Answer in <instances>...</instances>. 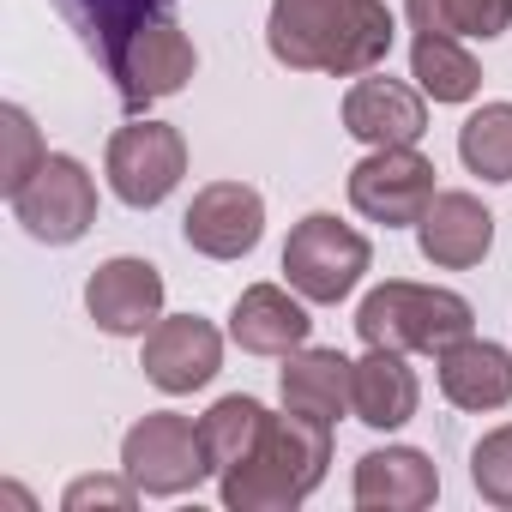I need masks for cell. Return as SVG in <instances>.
<instances>
[{"mask_svg":"<svg viewBox=\"0 0 512 512\" xmlns=\"http://www.w3.org/2000/svg\"><path fill=\"white\" fill-rule=\"evenodd\" d=\"M278 392H284V410L332 428L344 410H356V362L338 350H290Z\"/></svg>","mask_w":512,"mask_h":512,"instance_id":"2e32d148","label":"cell"},{"mask_svg":"<svg viewBox=\"0 0 512 512\" xmlns=\"http://www.w3.org/2000/svg\"><path fill=\"white\" fill-rule=\"evenodd\" d=\"M133 494H139V482H133V476H127V482L79 476V482L67 488V500H61V506H67V512H85V506H115V512H121V506H133Z\"/></svg>","mask_w":512,"mask_h":512,"instance_id":"4316f807","label":"cell"},{"mask_svg":"<svg viewBox=\"0 0 512 512\" xmlns=\"http://www.w3.org/2000/svg\"><path fill=\"white\" fill-rule=\"evenodd\" d=\"M422 127L428 109L404 79H356L344 97V133H356L362 145H416Z\"/></svg>","mask_w":512,"mask_h":512,"instance_id":"5bb4252c","label":"cell"},{"mask_svg":"<svg viewBox=\"0 0 512 512\" xmlns=\"http://www.w3.org/2000/svg\"><path fill=\"white\" fill-rule=\"evenodd\" d=\"M410 73H416V85H422L434 103H464V97H476V85H482L470 49H458L452 37H434V31H416V43H410Z\"/></svg>","mask_w":512,"mask_h":512,"instance_id":"7402d4cb","label":"cell"},{"mask_svg":"<svg viewBox=\"0 0 512 512\" xmlns=\"http://www.w3.org/2000/svg\"><path fill=\"white\" fill-rule=\"evenodd\" d=\"M85 308L109 338H145L163 314V278L151 260H109L91 272Z\"/></svg>","mask_w":512,"mask_h":512,"instance_id":"7c38bea8","label":"cell"},{"mask_svg":"<svg viewBox=\"0 0 512 512\" xmlns=\"http://www.w3.org/2000/svg\"><path fill=\"white\" fill-rule=\"evenodd\" d=\"M0 121H7V127H0V133H7V157H0V187H7V199L37 175V163L49 157L43 151V139H37V127H31V115L13 103V109H0Z\"/></svg>","mask_w":512,"mask_h":512,"instance_id":"484cf974","label":"cell"},{"mask_svg":"<svg viewBox=\"0 0 512 512\" xmlns=\"http://www.w3.org/2000/svg\"><path fill=\"white\" fill-rule=\"evenodd\" d=\"M260 229H266V199L253 193L247 181H211L193 193L187 217H181V235L193 253L205 260H241V253L260 247Z\"/></svg>","mask_w":512,"mask_h":512,"instance_id":"30bf717a","label":"cell"},{"mask_svg":"<svg viewBox=\"0 0 512 512\" xmlns=\"http://www.w3.org/2000/svg\"><path fill=\"white\" fill-rule=\"evenodd\" d=\"M121 470L139 482V494H187V488H199L205 482V440H199V428L187 422V416H175V410H151L145 422H133L127 428V440H121Z\"/></svg>","mask_w":512,"mask_h":512,"instance_id":"5b68a950","label":"cell"},{"mask_svg":"<svg viewBox=\"0 0 512 512\" xmlns=\"http://www.w3.org/2000/svg\"><path fill=\"white\" fill-rule=\"evenodd\" d=\"M13 217L25 223L31 241L67 247L97 223V181L85 175L79 157H43L37 175L13 193Z\"/></svg>","mask_w":512,"mask_h":512,"instance_id":"8992f818","label":"cell"},{"mask_svg":"<svg viewBox=\"0 0 512 512\" xmlns=\"http://www.w3.org/2000/svg\"><path fill=\"white\" fill-rule=\"evenodd\" d=\"M217 362H223V338L199 314H175V320H157L145 332V380L169 398L199 392L217 374Z\"/></svg>","mask_w":512,"mask_h":512,"instance_id":"8fae6325","label":"cell"},{"mask_svg":"<svg viewBox=\"0 0 512 512\" xmlns=\"http://www.w3.org/2000/svg\"><path fill=\"white\" fill-rule=\"evenodd\" d=\"M440 494V470L416 446H386L356 458V506L368 512H422Z\"/></svg>","mask_w":512,"mask_h":512,"instance_id":"9a60e30c","label":"cell"},{"mask_svg":"<svg viewBox=\"0 0 512 512\" xmlns=\"http://www.w3.org/2000/svg\"><path fill=\"white\" fill-rule=\"evenodd\" d=\"M181 175H187V145H181L175 127L133 121V127H121L109 139V187H115V199L151 211V205H163L175 193Z\"/></svg>","mask_w":512,"mask_h":512,"instance_id":"9c48e42d","label":"cell"},{"mask_svg":"<svg viewBox=\"0 0 512 512\" xmlns=\"http://www.w3.org/2000/svg\"><path fill=\"white\" fill-rule=\"evenodd\" d=\"M470 482L488 506H512V422L482 434L476 452H470Z\"/></svg>","mask_w":512,"mask_h":512,"instance_id":"d4e9b609","label":"cell"},{"mask_svg":"<svg viewBox=\"0 0 512 512\" xmlns=\"http://www.w3.org/2000/svg\"><path fill=\"white\" fill-rule=\"evenodd\" d=\"M193 67H199V55H193L187 31H181L175 19H157V25H145V31H133V37H127V49L115 55L109 79H115L121 109H127V115H139V109H151V103L175 97V91L193 79Z\"/></svg>","mask_w":512,"mask_h":512,"instance_id":"ba28073f","label":"cell"},{"mask_svg":"<svg viewBox=\"0 0 512 512\" xmlns=\"http://www.w3.org/2000/svg\"><path fill=\"white\" fill-rule=\"evenodd\" d=\"M440 392L458 410H500L512 404V356L488 338H458L440 350Z\"/></svg>","mask_w":512,"mask_h":512,"instance_id":"ac0fdd59","label":"cell"},{"mask_svg":"<svg viewBox=\"0 0 512 512\" xmlns=\"http://www.w3.org/2000/svg\"><path fill=\"white\" fill-rule=\"evenodd\" d=\"M458 157L482 181H512V103H482L458 127Z\"/></svg>","mask_w":512,"mask_h":512,"instance_id":"cb8c5ba5","label":"cell"},{"mask_svg":"<svg viewBox=\"0 0 512 512\" xmlns=\"http://www.w3.org/2000/svg\"><path fill=\"white\" fill-rule=\"evenodd\" d=\"M266 43L296 73L356 79L392 55L386 0H272Z\"/></svg>","mask_w":512,"mask_h":512,"instance_id":"6da1fadb","label":"cell"},{"mask_svg":"<svg viewBox=\"0 0 512 512\" xmlns=\"http://www.w3.org/2000/svg\"><path fill=\"white\" fill-rule=\"evenodd\" d=\"M416 241H422V260H434L440 272H464V266H482V253L494 247V217L476 193H434L422 223H416Z\"/></svg>","mask_w":512,"mask_h":512,"instance_id":"4fadbf2b","label":"cell"},{"mask_svg":"<svg viewBox=\"0 0 512 512\" xmlns=\"http://www.w3.org/2000/svg\"><path fill=\"white\" fill-rule=\"evenodd\" d=\"M368 260H374L368 235H356L350 223H338L326 211L302 217L284 241V272H290V290L302 302H344L362 284Z\"/></svg>","mask_w":512,"mask_h":512,"instance_id":"277c9868","label":"cell"},{"mask_svg":"<svg viewBox=\"0 0 512 512\" xmlns=\"http://www.w3.org/2000/svg\"><path fill=\"white\" fill-rule=\"evenodd\" d=\"M476 314L464 296L452 290H428V284H380L362 308H356V332L368 350H446L458 338H470Z\"/></svg>","mask_w":512,"mask_h":512,"instance_id":"3957f363","label":"cell"},{"mask_svg":"<svg viewBox=\"0 0 512 512\" xmlns=\"http://www.w3.org/2000/svg\"><path fill=\"white\" fill-rule=\"evenodd\" d=\"M308 308L290 296V290H278V284H253V290H241V302H235V314H229V338L247 350V356H290V350H302L308 344Z\"/></svg>","mask_w":512,"mask_h":512,"instance_id":"e0dca14e","label":"cell"},{"mask_svg":"<svg viewBox=\"0 0 512 512\" xmlns=\"http://www.w3.org/2000/svg\"><path fill=\"white\" fill-rule=\"evenodd\" d=\"M55 7L103 67H115V55L127 49L133 31H145L157 19H175V0H55Z\"/></svg>","mask_w":512,"mask_h":512,"instance_id":"d6986e66","label":"cell"},{"mask_svg":"<svg viewBox=\"0 0 512 512\" xmlns=\"http://www.w3.org/2000/svg\"><path fill=\"white\" fill-rule=\"evenodd\" d=\"M416 404H422V386H416L404 350H368L356 362V416L368 428H380V434L404 428L416 416Z\"/></svg>","mask_w":512,"mask_h":512,"instance_id":"ffe728a7","label":"cell"},{"mask_svg":"<svg viewBox=\"0 0 512 512\" xmlns=\"http://www.w3.org/2000/svg\"><path fill=\"white\" fill-rule=\"evenodd\" d=\"M428 199H434V163L416 145H374L350 169V205L368 223H386V229L422 223Z\"/></svg>","mask_w":512,"mask_h":512,"instance_id":"52a82bcc","label":"cell"},{"mask_svg":"<svg viewBox=\"0 0 512 512\" xmlns=\"http://www.w3.org/2000/svg\"><path fill=\"white\" fill-rule=\"evenodd\" d=\"M404 13L416 31L434 37H500L512 31V0H404Z\"/></svg>","mask_w":512,"mask_h":512,"instance_id":"603a6c76","label":"cell"},{"mask_svg":"<svg viewBox=\"0 0 512 512\" xmlns=\"http://www.w3.org/2000/svg\"><path fill=\"white\" fill-rule=\"evenodd\" d=\"M266 422H272V410L260 404V398H217L205 416H199V440H205V464L211 470H235L253 446H260V434H266Z\"/></svg>","mask_w":512,"mask_h":512,"instance_id":"44dd1931","label":"cell"},{"mask_svg":"<svg viewBox=\"0 0 512 512\" xmlns=\"http://www.w3.org/2000/svg\"><path fill=\"white\" fill-rule=\"evenodd\" d=\"M332 464V428L314 416H272L260 446H253L235 470H223V506L229 512H284L302 506Z\"/></svg>","mask_w":512,"mask_h":512,"instance_id":"7a4b0ae2","label":"cell"}]
</instances>
